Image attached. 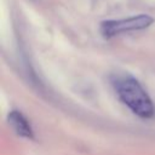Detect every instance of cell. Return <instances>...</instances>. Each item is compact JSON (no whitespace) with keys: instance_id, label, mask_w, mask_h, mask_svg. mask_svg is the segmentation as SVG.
Returning a JSON list of instances; mask_svg holds the SVG:
<instances>
[{"instance_id":"obj_1","label":"cell","mask_w":155,"mask_h":155,"mask_svg":"<svg viewBox=\"0 0 155 155\" xmlns=\"http://www.w3.org/2000/svg\"><path fill=\"white\" fill-rule=\"evenodd\" d=\"M111 85L119 99L127 105L132 113L143 119H149L155 114V108L150 97L133 76L128 74L113 75Z\"/></svg>"},{"instance_id":"obj_2","label":"cell","mask_w":155,"mask_h":155,"mask_svg":"<svg viewBox=\"0 0 155 155\" xmlns=\"http://www.w3.org/2000/svg\"><path fill=\"white\" fill-rule=\"evenodd\" d=\"M154 22V18L149 15L140 13L138 16L124 18V19H108L101 23L99 30L101 34L105 38H113L117 34L132 31V30H142L150 27Z\"/></svg>"},{"instance_id":"obj_3","label":"cell","mask_w":155,"mask_h":155,"mask_svg":"<svg viewBox=\"0 0 155 155\" xmlns=\"http://www.w3.org/2000/svg\"><path fill=\"white\" fill-rule=\"evenodd\" d=\"M7 124L17 136L27 139H34L33 128L27 117L19 110H11L7 114Z\"/></svg>"}]
</instances>
